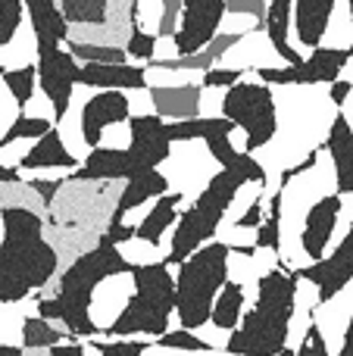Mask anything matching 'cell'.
I'll use <instances>...</instances> for the list:
<instances>
[{
  "label": "cell",
  "mask_w": 353,
  "mask_h": 356,
  "mask_svg": "<svg viewBox=\"0 0 353 356\" xmlns=\"http://www.w3.org/2000/svg\"><path fill=\"white\" fill-rule=\"evenodd\" d=\"M60 269L41 213L25 203L0 207V303H19L41 291Z\"/></svg>",
  "instance_id": "6da1fadb"
},
{
  "label": "cell",
  "mask_w": 353,
  "mask_h": 356,
  "mask_svg": "<svg viewBox=\"0 0 353 356\" xmlns=\"http://www.w3.org/2000/svg\"><path fill=\"white\" fill-rule=\"evenodd\" d=\"M129 272L131 263L125 259V253L110 238L100 234L97 244L81 250L66 266V272L60 275V284H56V294L38 300V316L47 322H63V328L72 338H97L100 328L91 319L94 294L104 282L129 275Z\"/></svg>",
  "instance_id": "7a4b0ae2"
},
{
  "label": "cell",
  "mask_w": 353,
  "mask_h": 356,
  "mask_svg": "<svg viewBox=\"0 0 353 356\" xmlns=\"http://www.w3.org/2000/svg\"><path fill=\"white\" fill-rule=\"evenodd\" d=\"M297 288H300V278L288 266H275V269L263 272L260 284H256V303L229 332L225 353L272 356L281 347H288L294 307H297Z\"/></svg>",
  "instance_id": "3957f363"
},
{
  "label": "cell",
  "mask_w": 353,
  "mask_h": 356,
  "mask_svg": "<svg viewBox=\"0 0 353 356\" xmlns=\"http://www.w3.org/2000/svg\"><path fill=\"white\" fill-rule=\"evenodd\" d=\"M131 282L135 294L122 307V313L100 328L104 338H160L172 322L175 309V284L172 266L166 263H131Z\"/></svg>",
  "instance_id": "277c9868"
},
{
  "label": "cell",
  "mask_w": 353,
  "mask_h": 356,
  "mask_svg": "<svg viewBox=\"0 0 353 356\" xmlns=\"http://www.w3.org/2000/svg\"><path fill=\"white\" fill-rule=\"evenodd\" d=\"M229 257L231 247L222 241H206L194 253H188L179 263V272L172 275L175 284V309L172 316L179 319L181 328L197 332L210 319L213 300L219 288L229 278Z\"/></svg>",
  "instance_id": "5b68a950"
},
{
  "label": "cell",
  "mask_w": 353,
  "mask_h": 356,
  "mask_svg": "<svg viewBox=\"0 0 353 356\" xmlns=\"http://www.w3.org/2000/svg\"><path fill=\"white\" fill-rule=\"evenodd\" d=\"M244 184L247 181L238 172H231V169H219L216 175H210L206 188L200 191L191 207L175 219V234H172V244H169V253L163 263L179 266L188 253H194L200 244L216 238L225 213H229V207L235 203L238 191H241Z\"/></svg>",
  "instance_id": "8992f818"
},
{
  "label": "cell",
  "mask_w": 353,
  "mask_h": 356,
  "mask_svg": "<svg viewBox=\"0 0 353 356\" xmlns=\"http://www.w3.org/2000/svg\"><path fill=\"white\" fill-rule=\"evenodd\" d=\"M222 116L235 129L244 131V150L247 154L263 150L279 135V106L272 97V85H263V81L241 79L225 88Z\"/></svg>",
  "instance_id": "52a82bcc"
},
{
  "label": "cell",
  "mask_w": 353,
  "mask_h": 356,
  "mask_svg": "<svg viewBox=\"0 0 353 356\" xmlns=\"http://www.w3.org/2000/svg\"><path fill=\"white\" fill-rule=\"evenodd\" d=\"M350 47H313V54L300 63H288V66H256V79L263 85H329L341 75V69L350 66Z\"/></svg>",
  "instance_id": "ba28073f"
},
{
  "label": "cell",
  "mask_w": 353,
  "mask_h": 356,
  "mask_svg": "<svg viewBox=\"0 0 353 356\" xmlns=\"http://www.w3.org/2000/svg\"><path fill=\"white\" fill-rule=\"evenodd\" d=\"M75 72L79 60L63 44L56 47H35V79L41 81L44 97L54 106V125H63L75 94Z\"/></svg>",
  "instance_id": "9c48e42d"
},
{
  "label": "cell",
  "mask_w": 353,
  "mask_h": 356,
  "mask_svg": "<svg viewBox=\"0 0 353 356\" xmlns=\"http://www.w3.org/2000/svg\"><path fill=\"white\" fill-rule=\"evenodd\" d=\"M225 22V0H181L179 22L172 31V47L175 56L197 54L204 44L216 38V31Z\"/></svg>",
  "instance_id": "30bf717a"
},
{
  "label": "cell",
  "mask_w": 353,
  "mask_h": 356,
  "mask_svg": "<svg viewBox=\"0 0 353 356\" xmlns=\"http://www.w3.org/2000/svg\"><path fill=\"white\" fill-rule=\"evenodd\" d=\"M129 166L131 172L138 169H160L172 154V141L166 138V119L156 113H141L129 116Z\"/></svg>",
  "instance_id": "8fae6325"
},
{
  "label": "cell",
  "mask_w": 353,
  "mask_h": 356,
  "mask_svg": "<svg viewBox=\"0 0 353 356\" xmlns=\"http://www.w3.org/2000/svg\"><path fill=\"white\" fill-rule=\"evenodd\" d=\"M294 275H297L300 282H313V284H316V288H319V294H316L319 307L331 303L344 288H347L350 278H353V234L347 232L341 238V244H338L329 257L313 259V263L304 266V269H294Z\"/></svg>",
  "instance_id": "7c38bea8"
},
{
  "label": "cell",
  "mask_w": 353,
  "mask_h": 356,
  "mask_svg": "<svg viewBox=\"0 0 353 356\" xmlns=\"http://www.w3.org/2000/svg\"><path fill=\"white\" fill-rule=\"evenodd\" d=\"M131 116V100L125 97V91H116V88H97V94L85 100L81 106V141L88 144V150L97 147L104 141V131L110 125L129 122Z\"/></svg>",
  "instance_id": "4fadbf2b"
},
{
  "label": "cell",
  "mask_w": 353,
  "mask_h": 356,
  "mask_svg": "<svg viewBox=\"0 0 353 356\" xmlns=\"http://www.w3.org/2000/svg\"><path fill=\"white\" fill-rule=\"evenodd\" d=\"M341 207H344V197L335 191V194L319 197V200L306 209L304 228H300V247H304V257L310 259V263L325 257V247H329L331 234H335Z\"/></svg>",
  "instance_id": "5bb4252c"
},
{
  "label": "cell",
  "mask_w": 353,
  "mask_h": 356,
  "mask_svg": "<svg viewBox=\"0 0 353 356\" xmlns=\"http://www.w3.org/2000/svg\"><path fill=\"white\" fill-rule=\"evenodd\" d=\"M75 85L116 88V91H147V66L144 63H79Z\"/></svg>",
  "instance_id": "9a60e30c"
},
{
  "label": "cell",
  "mask_w": 353,
  "mask_h": 356,
  "mask_svg": "<svg viewBox=\"0 0 353 356\" xmlns=\"http://www.w3.org/2000/svg\"><path fill=\"white\" fill-rule=\"evenodd\" d=\"M244 38H247V31H216V38H213L210 44H204L197 54L166 56V60L150 56L144 66L147 69H163V72H206L210 66H219V60H222L235 44H241Z\"/></svg>",
  "instance_id": "2e32d148"
},
{
  "label": "cell",
  "mask_w": 353,
  "mask_h": 356,
  "mask_svg": "<svg viewBox=\"0 0 353 356\" xmlns=\"http://www.w3.org/2000/svg\"><path fill=\"white\" fill-rule=\"evenodd\" d=\"M79 166V156L66 147L60 135V125H50L41 138L31 141V147L19 156L16 169L19 172H38V169H75Z\"/></svg>",
  "instance_id": "e0dca14e"
},
{
  "label": "cell",
  "mask_w": 353,
  "mask_h": 356,
  "mask_svg": "<svg viewBox=\"0 0 353 356\" xmlns=\"http://www.w3.org/2000/svg\"><path fill=\"white\" fill-rule=\"evenodd\" d=\"M147 94H150V104H154V113L160 119H166V122L200 116V97H204L200 81H185V85H147Z\"/></svg>",
  "instance_id": "ac0fdd59"
},
{
  "label": "cell",
  "mask_w": 353,
  "mask_h": 356,
  "mask_svg": "<svg viewBox=\"0 0 353 356\" xmlns=\"http://www.w3.org/2000/svg\"><path fill=\"white\" fill-rule=\"evenodd\" d=\"M131 175L129 154L119 147H97L88 150V156L75 169H69L66 181H122Z\"/></svg>",
  "instance_id": "d6986e66"
},
{
  "label": "cell",
  "mask_w": 353,
  "mask_h": 356,
  "mask_svg": "<svg viewBox=\"0 0 353 356\" xmlns=\"http://www.w3.org/2000/svg\"><path fill=\"white\" fill-rule=\"evenodd\" d=\"M122 181H125V188L119 191L116 207H113L106 222H125V216H129L131 209H138L141 203L154 200L163 191H169V178L163 175L160 169H138V172H131L129 178H122Z\"/></svg>",
  "instance_id": "ffe728a7"
},
{
  "label": "cell",
  "mask_w": 353,
  "mask_h": 356,
  "mask_svg": "<svg viewBox=\"0 0 353 356\" xmlns=\"http://www.w3.org/2000/svg\"><path fill=\"white\" fill-rule=\"evenodd\" d=\"M325 150L331 156L335 166V181H338V194L350 197L353 194V129H350V116L338 113L329 125V138H325Z\"/></svg>",
  "instance_id": "44dd1931"
},
{
  "label": "cell",
  "mask_w": 353,
  "mask_h": 356,
  "mask_svg": "<svg viewBox=\"0 0 353 356\" xmlns=\"http://www.w3.org/2000/svg\"><path fill=\"white\" fill-rule=\"evenodd\" d=\"M338 0H294L291 10H294V35H297V44L306 50L319 47L329 31L331 22V13H335Z\"/></svg>",
  "instance_id": "7402d4cb"
},
{
  "label": "cell",
  "mask_w": 353,
  "mask_h": 356,
  "mask_svg": "<svg viewBox=\"0 0 353 356\" xmlns=\"http://www.w3.org/2000/svg\"><path fill=\"white\" fill-rule=\"evenodd\" d=\"M22 6L31 22L35 47H56V44H63L72 35V29H69V22L63 19L56 0H22Z\"/></svg>",
  "instance_id": "603a6c76"
},
{
  "label": "cell",
  "mask_w": 353,
  "mask_h": 356,
  "mask_svg": "<svg viewBox=\"0 0 353 356\" xmlns=\"http://www.w3.org/2000/svg\"><path fill=\"white\" fill-rule=\"evenodd\" d=\"M181 200H185V194H179V191H163V194L156 197L154 209L135 225V241H144V244H150V247L160 244V241L166 238V228H172L175 219H179Z\"/></svg>",
  "instance_id": "cb8c5ba5"
},
{
  "label": "cell",
  "mask_w": 353,
  "mask_h": 356,
  "mask_svg": "<svg viewBox=\"0 0 353 356\" xmlns=\"http://www.w3.org/2000/svg\"><path fill=\"white\" fill-rule=\"evenodd\" d=\"M291 3L294 0H269L266 16H263V31L281 60L300 63L304 56L297 54V47H291Z\"/></svg>",
  "instance_id": "d4e9b609"
},
{
  "label": "cell",
  "mask_w": 353,
  "mask_h": 356,
  "mask_svg": "<svg viewBox=\"0 0 353 356\" xmlns=\"http://www.w3.org/2000/svg\"><path fill=\"white\" fill-rule=\"evenodd\" d=\"M69 29H106L113 22V0H56Z\"/></svg>",
  "instance_id": "484cf974"
},
{
  "label": "cell",
  "mask_w": 353,
  "mask_h": 356,
  "mask_svg": "<svg viewBox=\"0 0 353 356\" xmlns=\"http://www.w3.org/2000/svg\"><path fill=\"white\" fill-rule=\"evenodd\" d=\"M244 288L238 282H231V278H225V284L219 288L216 300H213V309H210V319H206V325L219 328V332H231V328L238 325V319H241V309H244Z\"/></svg>",
  "instance_id": "4316f807"
},
{
  "label": "cell",
  "mask_w": 353,
  "mask_h": 356,
  "mask_svg": "<svg viewBox=\"0 0 353 356\" xmlns=\"http://www.w3.org/2000/svg\"><path fill=\"white\" fill-rule=\"evenodd\" d=\"M281 207H285V188H275V194L269 197V216H263L260 225L254 228L256 250H279L281 247Z\"/></svg>",
  "instance_id": "83f0119b"
},
{
  "label": "cell",
  "mask_w": 353,
  "mask_h": 356,
  "mask_svg": "<svg viewBox=\"0 0 353 356\" xmlns=\"http://www.w3.org/2000/svg\"><path fill=\"white\" fill-rule=\"evenodd\" d=\"M3 85L6 91H10L13 104H16V113H25V106H28V100L35 97V63H28V66H19V69H3Z\"/></svg>",
  "instance_id": "f1b7e54d"
},
{
  "label": "cell",
  "mask_w": 353,
  "mask_h": 356,
  "mask_svg": "<svg viewBox=\"0 0 353 356\" xmlns=\"http://www.w3.org/2000/svg\"><path fill=\"white\" fill-rule=\"evenodd\" d=\"M54 125V119H44V116H25V113H16V119L10 122V129L0 135V154H3L10 144L16 141H35L41 138L44 131Z\"/></svg>",
  "instance_id": "f546056e"
},
{
  "label": "cell",
  "mask_w": 353,
  "mask_h": 356,
  "mask_svg": "<svg viewBox=\"0 0 353 356\" xmlns=\"http://www.w3.org/2000/svg\"><path fill=\"white\" fill-rule=\"evenodd\" d=\"M56 341H66V332L54 328L47 319H41V316H28V319L22 322V350H41V347L47 350Z\"/></svg>",
  "instance_id": "4dcf8cb0"
},
{
  "label": "cell",
  "mask_w": 353,
  "mask_h": 356,
  "mask_svg": "<svg viewBox=\"0 0 353 356\" xmlns=\"http://www.w3.org/2000/svg\"><path fill=\"white\" fill-rule=\"evenodd\" d=\"M154 347H166V350H179V353H206V350H213L204 338H197V334L188 332V328H175V332L166 328V332L156 338Z\"/></svg>",
  "instance_id": "1f68e13d"
},
{
  "label": "cell",
  "mask_w": 353,
  "mask_h": 356,
  "mask_svg": "<svg viewBox=\"0 0 353 356\" xmlns=\"http://www.w3.org/2000/svg\"><path fill=\"white\" fill-rule=\"evenodd\" d=\"M22 19H25L22 0H0V50L16 41L19 29H22Z\"/></svg>",
  "instance_id": "d6a6232c"
},
{
  "label": "cell",
  "mask_w": 353,
  "mask_h": 356,
  "mask_svg": "<svg viewBox=\"0 0 353 356\" xmlns=\"http://www.w3.org/2000/svg\"><path fill=\"white\" fill-rule=\"evenodd\" d=\"M156 41L160 38L156 35H150V31H144V25L138 22V25H131L129 29V41H125V56L129 60H135V63H147L150 56L156 54Z\"/></svg>",
  "instance_id": "836d02e7"
},
{
  "label": "cell",
  "mask_w": 353,
  "mask_h": 356,
  "mask_svg": "<svg viewBox=\"0 0 353 356\" xmlns=\"http://www.w3.org/2000/svg\"><path fill=\"white\" fill-rule=\"evenodd\" d=\"M91 347L97 350V356H144L154 344H144V341H131V338H116V341H94Z\"/></svg>",
  "instance_id": "e575fe53"
},
{
  "label": "cell",
  "mask_w": 353,
  "mask_h": 356,
  "mask_svg": "<svg viewBox=\"0 0 353 356\" xmlns=\"http://www.w3.org/2000/svg\"><path fill=\"white\" fill-rule=\"evenodd\" d=\"M28 188L38 194V200H41V209H44V213H50V209H54L56 194L66 188V178H31Z\"/></svg>",
  "instance_id": "d590c367"
},
{
  "label": "cell",
  "mask_w": 353,
  "mask_h": 356,
  "mask_svg": "<svg viewBox=\"0 0 353 356\" xmlns=\"http://www.w3.org/2000/svg\"><path fill=\"white\" fill-rule=\"evenodd\" d=\"M294 356H331L329 344H325V334L319 325H310L304 334V341L297 344V350H294Z\"/></svg>",
  "instance_id": "8d00e7d4"
},
{
  "label": "cell",
  "mask_w": 353,
  "mask_h": 356,
  "mask_svg": "<svg viewBox=\"0 0 353 356\" xmlns=\"http://www.w3.org/2000/svg\"><path fill=\"white\" fill-rule=\"evenodd\" d=\"M225 16H254L256 29H263L266 0H225Z\"/></svg>",
  "instance_id": "74e56055"
},
{
  "label": "cell",
  "mask_w": 353,
  "mask_h": 356,
  "mask_svg": "<svg viewBox=\"0 0 353 356\" xmlns=\"http://www.w3.org/2000/svg\"><path fill=\"white\" fill-rule=\"evenodd\" d=\"M244 79V69H225V66H210L200 79V88H229Z\"/></svg>",
  "instance_id": "f35d334b"
},
{
  "label": "cell",
  "mask_w": 353,
  "mask_h": 356,
  "mask_svg": "<svg viewBox=\"0 0 353 356\" xmlns=\"http://www.w3.org/2000/svg\"><path fill=\"white\" fill-rule=\"evenodd\" d=\"M181 13V0H163L160 3V19H156V38H172L175 22Z\"/></svg>",
  "instance_id": "ab89813d"
},
{
  "label": "cell",
  "mask_w": 353,
  "mask_h": 356,
  "mask_svg": "<svg viewBox=\"0 0 353 356\" xmlns=\"http://www.w3.org/2000/svg\"><path fill=\"white\" fill-rule=\"evenodd\" d=\"M316 163H319V147H316V150H310V154H306L304 160L297 163V166H288L285 172H281V178H279V188H285V191H288V184H291L294 178L304 175V172H310V169H316Z\"/></svg>",
  "instance_id": "60d3db41"
},
{
  "label": "cell",
  "mask_w": 353,
  "mask_h": 356,
  "mask_svg": "<svg viewBox=\"0 0 353 356\" xmlns=\"http://www.w3.org/2000/svg\"><path fill=\"white\" fill-rule=\"evenodd\" d=\"M104 238H110L116 247H122V244H129V241H135V225H125V222H106Z\"/></svg>",
  "instance_id": "b9f144b4"
},
{
  "label": "cell",
  "mask_w": 353,
  "mask_h": 356,
  "mask_svg": "<svg viewBox=\"0 0 353 356\" xmlns=\"http://www.w3.org/2000/svg\"><path fill=\"white\" fill-rule=\"evenodd\" d=\"M260 219H263V194H256L254 200H250V207L238 216L235 225L238 228H256V225H260Z\"/></svg>",
  "instance_id": "7bdbcfd3"
},
{
  "label": "cell",
  "mask_w": 353,
  "mask_h": 356,
  "mask_svg": "<svg viewBox=\"0 0 353 356\" xmlns=\"http://www.w3.org/2000/svg\"><path fill=\"white\" fill-rule=\"evenodd\" d=\"M329 97H331V104L335 106H341V104H347V97H350V91H353V81L350 79H341V75H338L335 81H329Z\"/></svg>",
  "instance_id": "ee69618b"
},
{
  "label": "cell",
  "mask_w": 353,
  "mask_h": 356,
  "mask_svg": "<svg viewBox=\"0 0 353 356\" xmlns=\"http://www.w3.org/2000/svg\"><path fill=\"white\" fill-rule=\"evenodd\" d=\"M47 356H85V344H81L79 338L75 341H56V344L47 347Z\"/></svg>",
  "instance_id": "f6af8a7d"
},
{
  "label": "cell",
  "mask_w": 353,
  "mask_h": 356,
  "mask_svg": "<svg viewBox=\"0 0 353 356\" xmlns=\"http://www.w3.org/2000/svg\"><path fill=\"white\" fill-rule=\"evenodd\" d=\"M0 184H22V172L16 166H0Z\"/></svg>",
  "instance_id": "bcb514c9"
},
{
  "label": "cell",
  "mask_w": 353,
  "mask_h": 356,
  "mask_svg": "<svg viewBox=\"0 0 353 356\" xmlns=\"http://www.w3.org/2000/svg\"><path fill=\"white\" fill-rule=\"evenodd\" d=\"M25 350L22 347H16V344H0V356H22Z\"/></svg>",
  "instance_id": "7dc6e473"
},
{
  "label": "cell",
  "mask_w": 353,
  "mask_h": 356,
  "mask_svg": "<svg viewBox=\"0 0 353 356\" xmlns=\"http://www.w3.org/2000/svg\"><path fill=\"white\" fill-rule=\"evenodd\" d=\"M338 356H353V347H350V332H344V341L338 347Z\"/></svg>",
  "instance_id": "c3c4849f"
},
{
  "label": "cell",
  "mask_w": 353,
  "mask_h": 356,
  "mask_svg": "<svg viewBox=\"0 0 353 356\" xmlns=\"http://www.w3.org/2000/svg\"><path fill=\"white\" fill-rule=\"evenodd\" d=\"M272 356H294V350H291V347H281V350L272 353Z\"/></svg>",
  "instance_id": "681fc988"
}]
</instances>
